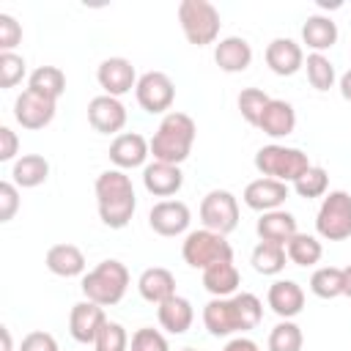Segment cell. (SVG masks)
<instances>
[{"label":"cell","instance_id":"cell-19","mask_svg":"<svg viewBox=\"0 0 351 351\" xmlns=\"http://www.w3.org/2000/svg\"><path fill=\"white\" fill-rule=\"evenodd\" d=\"M143 186L154 197H170L184 186V173L178 165H165V162H151L143 167Z\"/></svg>","mask_w":351,"mask_h":351},{"label":"cell","instance_id":"cell-2","mask_svg":"<svg viewBox=\"0 0 351 351\" xmlns=\"http://www.w3.org/2000/svg\"><path fill=\"white\" fill-rule=\"evenodd\" d=\"M195 134H197L195 121L186 112L170 110L162 118V123L154 132V137L148 140L151 143L154 162H165V165H181V162H186L189 154H192V145H195Z\"/></svg>","mask_w":351,"mask_h":351},{"label":"cell","instance_id":"cell-49","mask_svg":"<svg viewBox=\"0 0 351 351\" xmlns=\"http://www.w3.org/2000/svg\"><path fill=\"white\" fill-rule=\"evenodd\" d=\"M0 335H3V351H14V346H11V332H8V326H0Z\"/></svg>","mask_w":351,"mask_h":351},{"label":"cell","instance_id":"cell-44","mask_svg":"<svg viewBox=\"0 0 351 351\" xmlns=\"http://www.w3.org/2000/svg\"><path fill=\"white\" fill-rule=\"evenodd\" d=\"M19 351H58V340L49 332H30L22 337Z\"/></svg>","mask_w":351,"mask_h":351},{"label":"cell","instance_id":"cell-11","mask_svg":"<svg viewBox=\"0 0 351 351\" xmlns=\"http://www.w3.org/2000/svg\"><path fill=\"white\" fill-rule=\"evenodd\" d=\"M189 222H192V214H189V206L184 200H159L148 211L151 230L159 233V236H167V239L186 233Z\"/></svg>","mask_w":351,"mask_h":351},{"label":"cell","instance_id":"cell-33","mask_svg":"<svg viewBox=\"0 0 351 351\" xmlns=\"http://www.w3.org/2000/svg\"><path fill=\"white\" fill-rule=\"evenodd\" d=\"M310 291L318 299H337L343 296V269L337 266H321L310 277Z\"/></svg>","mask_w":351,"mask_h":351},{"label":"cell","instance_id":"cell-27","mask_svg":"<svg viewBox=\"0 0 351 351\" xmlns=\"http://www.w3.org/2000/svg\"><path fill=\"white\" fill-rule=\"evenodd\" d=\"M241 282V274L239 269L233 266V261H222V263H214L203 271V288L214 296V299H228V296H236V288Z\"/></svg>","mask_w":351,"mask_h":351},{"label":"cell","instance_id":"cell-16","mask_svg":"<svg viewBox=\"0 0 351 351\" xmlns=\"http://www.w3.org/2000/svg\"><path fill=\"white\" fill-rule=\"evenodd\" d=\"M285 197H288V184L274 181V178H263L261 176V178H255V181H250L244 186V203L252 211H261V214L280 208L285 203Z\"/></svg>","mask_w":351,"mask_h":351},{"label":"cell","instance_id":"cell-22","mask_svg":"<svg viewBox=\"0 0 351 351\" xmlns=\"http://www.w3.org/2000/svg\"><path fill=\"white\" fill-rule=\"evenodd\" d=\"M214 60H217V66L222 71L239 74L252 63V47L241 36H228L214 47Z\"/></svg>","mask_w":351,"mask_h":351},{"label":"cell","instance_id":"cell-23","mask_svg":"<svg viewBox=\"0 0 351 351\" xmlns=\"http://www.w3.org/2000/svg\"><path fill=\"white\" fill-rule=\"evenodd\" d=\"M137 291H140V296H143L145 302L162 304V302H167L170 296H176V277H173V271L165 269V266H151V269H145V271L140 274Z\"/></svg>","mask_w":351,"mask_h":351},{"label":"cell","instance_id":"cell-10","mask_svg":"<svg viewBox=\"0 0 351 351\" xmlns=\"http://www.w3.org/2000/svg\"><path fill=\"white\" fill-rule=\"evenodd\" d=\"M14 118L22 129H44L55 118V99H47L30 88H25L14 101Z\"/></svg>","mask_w":351,"mask_h":351},{"label":"cell","instance_id":"cell-3","mask_svg":"<svg viewBox=\"0 0 351 351\" xmlns=\"http://www.w3.org/2000/svg\"><path fill=\"white\" fill-rule=\"evenodd\" d=\"M80 288H82L85 299H90L101 307H112L123 299V293L129 288V269L121 261L107 258L99 266H93L88 274H82Z\"/></svg>","mask_w":351,"mask_h":351},{"label":"cell","instance_id":"cell-42","mask_svg":"<svg viewBox=\"0 0 351 351\" xmlns=\"http://www.w3.org/2000/svg\"><path fill=\"white\" fill-rule=\"evenodd\" d=\"M19 41H22V25L11 14H0V49L14 52Z\"/></svg>","mask_w":351,"mask_h":351},{"label":"cell","instance_id":"cell-34","mask_svg":"<svg viewBox=\"0 0 351 351\" xmlns=\"http://www.w3.org/2000/svg\"><path fill=\"white\" fill-rule=\"evenodd\" d=\"M230 299H233V307H236L239 332L255 329V326L261 324V318H263V304H261V299H258L255 293H247V291H241V293H236V296H230Z\"/></svg>","mask_w":351,"mask_h":351},{"label":"cell","instance_id":"cell-8","mask_svg":"<svg viewBox=\"0 0 351 351\" xmlns=\"http://www.w3.org/2000/svg\"><path fill=\"white\" fill-rule=\"evenodd\" d=\"M200 222L203 228L228 236L239 225V200L228 189H211L200 203Z\"/></svg>","mask_w":351,"mask_h":351},{"label":"cell","instance_id":"cell-9","mask_svg":"<svg viewBox=\"0 0 351 351\" xmlns=\"http://www.w3.org/2000/svg\"><path fill=\"white\" fill-rule=\"evenodd\" d=\"M134 96L145 112H151V115L165 112L167 115V110L173 107V99H176V85L165 71H145L137 80Z\"/></svg>","mask_w":351,"mask_h":351},{"label":"cell","instance_id":"cell-35","mask_svg":"<svg viewBox=\"0 0 351 351\" xmlns=\"http://www.w3.org/2000/svg\"><path fill=\"white\" fill-rule=\"evenodd\" d=\"M304 69H307V80L315 90H329L335 85V66L326 55L310 52L307 60H304Z\"/></svg>","mask_w":351,"mask_h":351},{"label":"cell","instance_id":"cell-18","mask_svg":"<svg viewBox=\"0 0 351 351\" xmlns=\"http://www.w3.org/2000/svg\"><path fill=\"white\" fill-rule=\"evenodd\" d=\"M266 66L277 77H293L304 66V52L293 38H274L266 47Z\"/></svg>","mask_w":351,"mask_h":351},{"label":"cell","instance_id":"cell-38","mask_svg":"<svg viewBox=\"0 0 351 351\" xmlns=\"http://www.w3.org/2000/svg\"><path fill=\"white\" fill-rule=\"evenodd\" d=\"M293 189H296V195L304 197V200L324 197L326 189H329V173H326L324 167H318V165H310L307 173L293 184Z\"/></svg>","mask_w":351,"mask_h":351},{"label":"cell","instance_id":"cell-7","mask_svg":"<svg viewBox=\"0 0 351 351\" xmlns=\"http://www.w3.org/2000/svg\"><path fill=\"white\" fill-rule=\"evenodd\" d=\"M315 230L326 241H343L351 236V195L343 189H335L324 195L318 217H315Z\"/></svg>","mask_w":351,"mask_h":351},{"label":"cell","instance_id":"cell-32","mask_svg":"<svg viewBox=\"0 0 351 351\" xmlns=\"http://www.w3.org/2000/svg\"><path fill=\"white\" fill-rule=\"evenodd\" d=\"M285 252H288V261H291V263L307 269V266H315V263L321 261L324 247H321V241H318L315 236H310V233H296V236L285 244Z\"/></svg>","mask_w":351,"mask_h":351},{"label":"cell","instance_id":"cell-47","mask_svg":"<svg viewBox=\"0 0 351 351\" xmlns=\"http://www.w3.org/2000/svg\"><path fill=\"white\" fill-rule=\"evenodd\" d=\"M340 96H343L346 101H351V69L340 77Z\"/></svg>","mask_w":351,"mask_h":351},{"label":"cell","instance_id":"cell-21","mask_svg":"<svg viewBox=\"0 0 351 351\" xmlns=\"http://www.w3.org/2000/svg\"><path fill=\"white\" fill-rule=\"evenodd\" d=\"M258 129L269 137H288L296 129V110L285 99H271L258 121Z\"/></svg>","mask_w":351,"mask_h":351},{"label":"cell","instance_id":"cell-1","mask_svg":"<svg viewBox=\"0 0 351 351\" xmlns=\"http://www.w3.org/2000/svg\"><path fill=\"white\" fill-rule=\"evenodd\" d=\"M96 206H99V217L107 228H112V230L126 228L134 208H137L132 178L123 170L99 173V178H96Z\"/></svg>","mask_w":351,"mask_h":351},{"label":"cell","instance_id":"cell-51","mask_svg":"<svg viewBox=\"0 0 351 351\" xmlns=\"http://www.w3.org/2000/svg\"><path fill=\"white\" fill-rule=\"evenodd\" d=\"M181 351H197V348H192V346H186V348H181Z\"/></svg>","mask_w":351,"mask_h":351},{"label":"cell","instance_id":"cell-48","mask_svg":"<svg viewBox=\"0 0 351 351\" xmlns=\"http://www.w3.org/2000/svg\"><path fill=\"white\" fill-rule=\"evenodd\" d=\"M343 296L351 299V263L343 269Z\"/></svg>","mask_w":351,"mask_h":351},{"label":"cell","instance_id":"cell-28","mask_svg":"<svg viewBox=\"0 0 351 351\" xmlns=\"http://www.w3.org/2000/svg\"><path fill=\"white\" fill-rule=\"evenodd\" d=\"M302 41L313 52H321L324 55L326 49H332L337 44V25L329 16H324V14H313L302 25Z\"/></svg>","mask_w":351,"mask_h":351},{"label":"cell","instance_id":"cell-43","mask_svg":"<svg viewBox=\"0 0 351 351\" xmlns=\"http://www.w3.org/2000/svg\"><path fill=\"white\" fill-rule=\"evenodd\" d=\"M16 208H19V192H16V184H14V181H0V222L14 219Z\"/></svg>","mask_w":351,"mask_h":351},{"label":"cell","instance_id":"cell-40","mask_svg":"<svg viewBox=\"0 0 351 351\" xmlns=\"http://www.w3.org/2000/svg\"><path fill=\"white\" fill-rule=\"evenodd\" d=\"M25 77V58L16 52H0V88H14Z\"/></svg>","mask_w":351,"mask_h":351},{"label":"cell","instance_id":"cell-4","mask_svg":"<svg viewBox=\"0 0 351 351\" xmlns=\"http://www.w3.org/2000/svg\"><path fill=\"white\" fill-rule=\"evenodd\" d=\"M255 167L263 178H274V181H282V184H296L307 167H310V159L302 148H288V145H263L258 154H255Z\"/></svg>","mask_w":351,"mask_h":351},{"label":"cell","instance_id":"cell-41","mask_svg":"<svg viewBox=\"0 0 351 351\" xmlns=\"http://www.w3.org/2000/svg\"><path fill=\"white\" fill-rule=\"evenodd\" d=\"M129 351H170V348H167V340L159 329L143 326L132 335V348Z\"/></svg>","mask_w":351,"mask_h":351},{"label":"cell","instance_id":"cell-30","mask_svg":"<svg viewBox=\"0 0 351 351\" xmlns=\"http://www.w3.org/2000/svg\"><path fill=\"white\" fill-rule=\"evenodd\" d=\"M27 88L47 96V99H60L66 90V74L58 66H38L36 71H30L27 77Z\"/></svg>","mask_w":351,"mask_h":351},{"label":"cell","instance_id":"cell-25","mask_svg":"<svg viewBox=\"0 0 351 351\" xmlns=\"http://www.w3.org/2000/svg\"><path fill=\"white\" fill-rule=\"evenodd\" d=\"M47 269L58 277H80L85 274V255L77 244H52L47 250Z\"/></svg>","mask_w":351,"mask_h":351},{"label":"cell","instance_id":"cell-20","mask_svg":"<svg viewBox=\"0 0 351 351\" xmlns=\"http://www.w3.org/2000/svg\"><path fill=\"white\" fill-rule=\"evenodd\" d=\"M255 230H258V239H261V241L280 244V247H285V244L299 233V230H296V217H293L291 211H285V208H274V211L261 214Z\"/></svg>","mask_w":351,"mask_h":351},{"label":"cell","instance_id":"cell-29","mask_svg":"<svg viewBox=\"0 0 351 351\" xmlns=\"http://www.w3.org/2000/svg\"><path fill=\"white\" fill-rule=\"evenodd\" d=\"M47 178H49V162L41 154H25L11 167V181L16 186H22V189L41 186Z\"/></svg>","mask_w":351,"mask_h":351},{"label":"cell","instance_id":"cell-15","mask_svg":"<svg viewBox=\"0 0 351 351\" xmlns=\"http://www.w3.org/2000/svg\"><path fill=\"white\" fill-rule=\"evenodd\" d=\"M151 154V143L137 134V132H123L110 143V162L115 165V170H132L145 165Z\"/></svg>","mask_w":351,"mask_h":351},{"label":"cell","instance_id":"cell-17","mask_svg":"<svg viewBox=\"0 0 351 351\" xmlns=\"http://www.w3.org/2000/svg\"><path fill=\"white\" fill-rule=\"evenodd\" d=\"M266 302H269V307H271L282 321H291V318H296V315L304 310V291H302V285L293 282V280H274V282L269 285Z\"/></svg>","mask_w":351,"mask_h":351},{"label":"cell","instance_id":"cell-14","mask_svg":"<svg viewBox=\"0 0 351 351\" xmlns=\"http://www.w3.org/2000/svg\"><path fill=\"white\" fill-rule=\"evenodd\" d=\"M107 324V315H104V307L85 299V302H77L69 313V332L77 343H93L99 329Z\"/></svg>","mask_w":351,"mask_h":351},{"label":"cell","instance_id":"cell-24","mask_svg":"<svg viewBox=\"0 0 351 351\" xmlns=\"http://www.w3.org/2000/svg\"><path fill=\"white\" fill-rule=\"evenodd\" d=\"M156 318H159V326L170 335H184L192 321H195V310H192V302L184 299V296H170L167 302L156 304Z\"/></svg>","mask_w":351,"mask_h":351},{"label":"cell","instance_id":"cell-12","mask_svg":"<svg viewBox=\"0 0 351 351\" xmlns=\"http://www.w3.org/2000/svg\"><path fill=\"white\" fill-rule=\"evenodd\" d=\"M96 80H99V85L104 88L107 96H115L118 99V96L129 93L132 88H137V80L140 77H137L132 60H126V58H107V60L99 63Z\"/></svg>","mask_w":351,"mask_h":351},{"label":"cell","instance_id":"cell-6","mask_svg":"<svg viewBox=\"0 0 351 351\" xmlns=\"http://www.w3.org/2000/svg\"><path fill=\"white\" fill-rule=\"evenodd\" d=\"M181 255L192 269H208L214 263L222 261H233V247L222 233H214L208 228L200 230H189L184 244H181Z\"/></svg>","mask_w":351,"mask_h":351},{"label":"cell","instance_id":"cell-45","mask_svg":"<svg viewBox=\"0 0 351 351\" xmlns=\"http://www.w3.org/2000/svg\"><path fill=\"white\" fill-rule=\"evenodd\" d=\"M16 148H19L16 134L8 126H0V162H11L16 156Z\"/></svg>","mask_w":351,"mask_h":351},{"label":"cell","instance_id":"cell-31","mask_svg":"<svg viewBox=\"0 0 351 351\" xmlns=\"http://www.w3.org/2000/svg\"><path fill=\"white\" fill-rule=\"evenodd\" d=\"M252 269L263 277H274L285 269V261H288V252L285 247L280 244H269V241H258V247L252 250Z\"/></svg>","mask_w":351,"mask_h":351},{"label":"cell","instance_id":"cell-5","mask_svg":"<svg viewBox=\"0 0 351 351\" xmlns=\"http://www.w3.org/2000/svg\"><path fill=\"white\" fill-rule=\"evenodd\" d=\"M178 22L189 44L206 47L214 44L222 27L219 11L208 0H181L178 3Z\"/></svg>","mask_w":351,"mask_h":351},{"label":"cell","instance_id":"cell-39","mask_svg":"<svg viewBox=\"0 0 351 351\" xmlns=\"http://www.w3.org/2000/svg\"><path fill=\"white\" fill-rule=\"evenodd\" d=\"M93 348L96 351H129V335H126V329L121 324L107 321L99 329V335L93 340Z\"/></svg>","mask_w":351,"mask_h":351},{"label":"cell","instance_id":"cell-46","mask_svg":"<svg viewBox=\"0 0 351 351\" xmlns=\"http://www.w3.org/2000/svg\"><path fill=\"white\" fill-rule=\"evenodd\" d=\"M222 351H261V348H258V343L250 340V337H233Z\"/></svg>","mask_w":351,"mask_h":351},{"label":"cell","instance_id":"cell-50","mask_svg":"<svg viewBox=\"0 0 351 351\" xmlns=\"http://www.w3.org/2000/svg\"><path fill=\"white\" fill-rule=\"evenodd\" d=\"M318 5H321V8H340L343 3H340V0H335V3H329V0H318Z\"/></svg>","mask_w":351,"mask_h":351},{"label":"cell","instance_id":"cell-37","mask_svg":"<svg viewBox=\"0 0 351 351\" xmlns=\"http://www.w3.org/2000/svg\"><path fill=\"white\" fill-rule=\"evenodd\" d=\"M304 335L293 321H280L269 332V351H302Z\"/></svg>","mask_w":351,"mask_h":351},{"label":"cell","instance_id":"cell-13","mask_svg":"<svg viewBox=\"0 0 351 351\" xmlns=\"http://www.w3.org/2000/svg\"><path fill=\"white\" fill-rule=\"evenodd\" d=\"M88 123L101 134H115L126 126V107L115 96H93L88 101Z\"/></svg>","mask_w":351,"mask_h":351},{"label":"cell","instance_id":"cell-26","mask_svg":"<svg viewBox=\"0 0 351 351\" xmlns=\"http://www.w3.org/2000/svg\"><path fill=\"white\" fill-rule=\"evenodd\" d=\"M203 324L208 329V335L214 337H228L233 332H239V318H236V307L233 299H211L203 307Z\"/></svg>","mask_w":351,"mask_h":351},{"label":"cell","instance_id":"cell-36","mask_svg":"<svg viewBox=\"0 0 351 351\" xmlns=\"http://www.w3.org/2000/svg\"><path fill=\"white\" fill-rule=\"evenodd\" d=\"M269 101H271V96L266 90H261V88H244L239 93V99H236L239 112H241V118L250 126H258V121H261V115H263V110H266Z\"/></svg>","mask_w":351,"mask_h":351}]
</instances>
